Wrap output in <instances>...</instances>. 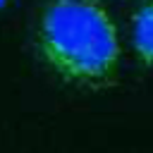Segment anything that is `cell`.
<instances>
[{
	"label": "cell",
	"mask_w": 153,
	"mask_h": 153,
	"mask_svg": "<svg viewBox=\"0 0 153 153\" xmlns=\"http://www.w3.org/2000/svg\"><path fill=\"white\" fill-rule=\"evenodd\" d=\"M36 38L43 60L67 81L100 86L117 72V26L96 0H50Z\"/></svg>",
	"instance_id": "6da1fadb"
},
{
	"label": "cell",
	"mask_w": 153,
	"mask_h": 153,
	"mask_svg": "<svg viewBox=\"0 0 153 153\" xmlns=\"http://www.w3.org/2000/svg\"><path fill=\"white\" fill-rule=\"evenodd\" d=\"M131 45L141 62L153 65V0L143 2L131 17Z\"/></svg>",
	"instance_id": "7a4b0ae2"
},
{
	"label": "cell",
	"mask_w": 153,
	"mask_h": 153,
	"mask_svg": "<svg viewBox=\"0 0 153 153\" xmlns=\"http://www.w3.org/2000/svg\"><path fill=\"white\" fill-rule=\"evenodd\" d=\"M5 5H7V0H0V7H5Z\"/></svg>",
	"instance_id": "3957f363"
}]
</instances>
